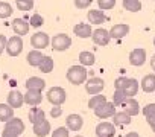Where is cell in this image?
<instances>
[{
  "label": "cell",
  "instance_id": "1",
  "mask_svg": "<svg viewBox=\"0 0 155 137\" xmlns=\"http://www.w3.org/2000/svg\"><path fill=\"white\" fill-rule=\"evenodd\" d=\"M67 79L68 82L74 85H81L87 81V68L85 65H71L67 70Z\"/></svg>",
  "mask_w": 155,
  "mask_h": 137
},
{
  "label": "cell",
  "instance_id": "2",
  "mask_svg": "<svg viewBox=\"0 0 155 137\" xmlns=\"http://www.w3.org/2000/svg\"><path fill=\"white\" fill-rule=\"evenodd\" d=\"M65 99H67V93H65L64 89H61V87H52V89H49V92H47V101L52 105H61V104L65 102Z\"/></svg>",
  "mask_w": 155,
  "mask_h": 137
},
{
  "label": "cell",
  "instance_id": "3",
  "mask_svg": "<svg viewBox=\"0 0 155 137\" xmlns=\"http://www.w3.org/2000/svg\"><path fill=\"white\" fill-rule=\"evenodd\" d=\"M70 46H71V38L65 34H58L52 38V49L53 50L62 52V50H67Z\"/></svg>",
  "mask_w": 155,
  "mask_h": 137
},
{
  "label": "cell",
  "instance_id": "4",
  "mask_svg": "<svg viewBox=\"0 0 155 137\" xmlns=\"http://www.w3.org/2000/svg\"><path fill=\"white\" fill-rule=\"evenodd\" d=\"M23 50V40L20 35H14L8 40L6 43V52L11 55V56H18Z\"/></svg>",
  "mask_w": 155,
  "mask_h": 137
},
{
  "label": "cell",
  "instance_id": "5",
  "mask_svg": "<svg viewBox=\"0 0 155 137\" xmlns=\"http://www.w3.org/2000/svg\"><path fill=\"white\" fill-rule=\"evenodd\" d=\"M114 113H116V105H114V102H108V101H105L104 104H101L99 107L94 108V114H96L99 119L113 117Z\"/></svg>",
  "mask_w": 155,
  "mask_h": 137
},
{
  "label": "cell",
  "instance_id": "6",
  "mask_svg": "<svg viewBox=\"0 0 155 137\" xmlns=\"http://www.w3.org/2000/svg\"><path fill=\"white\" fill-rule=\"evenodd\" d=\"M31 44L34 46V49H38V50H43L46 49L49 44H50V38L46 32H35L31 38Z\"/></svg>",
  "mask_w": 155,
  "mask_h": 137
},
{
  "label": "cell",
  "instance_id": "7",
  "mask_svg": "<svg viewBox=\"0 0 155 137\" xmlns=\"http://www.w3.org/2000/svg\"><path fill=\"white\" fill-rule=\"evenodd\" d=\"M105 87V82L102 78H90L85 82V90L88 95H99Z\"/></svg>",
  "mask_w": 155,
  "mask_h": 137
},
{
  "label": "cell",
  "instance_id": "8",
  "mask_svg": "<svg viewBox=\"0 0 155 137\" xmlns=\"http://www.w3.org/2000/svg\"><path fill=\"white\" fill-rule=\"evenodd\" d=\"M91 38H93V41L97 46H107L110 43V40H111V35H110V31H107L104 28H99V29L93 31Z\"/></svg>",
  "mask_w": 155,
  "mask_h": 137
},
{
  "label": "cell",
  "instance_id": "9",
  "mask_svg": "<svg viewBox=\"0 0 155 137\" xmlns=\"http://www.w3.org/2000/svg\"><path fill=\"white\" fill-rule=\"evenodd\" d=\"M114 134H116V125L111 122H101L96 126L97 137H114Z\"/></svg>",
  "mask_w": 155,
  "mask_h": 137
},
{
  "label": "cell",
  "instance_id": "10",
  "mask_svg": "<svg viewBox=\"0 0 155 137\" xmlns=\"http://www.w3.org/2000/svg\"><path fill=\"white\" fill-rule=\"evenodd\" d=\"M129 62L135 67H140L146 62V50L141 49V47H137L134 49L131 53H129Z\"/></svg>",
  "mask_w": 155,
  "mask_h": 137
},
{
  "label": "cell",
  "instance_id": "11",
  "mask_svg": "<svg viewBox=\"0 0 155 137\" xmlns=\"http://www.w3.org/2000/svg\"><path fill=\"white\" fill-rule=\"evenodd\" d=\"M43 101V95L41 90H28L25 93V104L31 105V107H37L40 105Z\"/></svg>",
  "mask_w": 155,
  "mask_h": 137
},
{
  "label": "cell",
  "instance_id": "12",
  "mask_svg": "<svg viewBox=\"0 0 155 137\" xmlns=\"http://www.w3.org/2000/svg\"><path fill=\"white\" fill-rule=\"evenodd\" d=\"M11 26H12V31H14L17 35H20V37L26 35V34L29 32V28H31V25H29L26 20H23V18H15V20L11 23Z\"/></svg>",
  "mask_w": 155,
  "mask_h": 137
},
{
  "label": "cell",
  "instance_id": "13",
  "mask_svg": "<svg viewBox=\"0 0 155 137\" xmlns=\"http://www.w3.org/2000/svg\"><path fill=\"white\" fill-rule=\"evenodd\" d=\"M65 123H67V128H68V129H71V131H79V129L82 128V125H84V119H82L79 114H68Z\"/></svg>",
  "mask_w": 155,
  "mask_h": 137
},
{
  "label": "cell",
  "instance_id": "14",
  "mask_svg": "<svg viewBox=\"0 0 155 137\" xmlns=\"http://www.w3.org/2000/svg\"><path fill=\"white\" fill-rule=\"evenodd\" d=\"M128 32H129V26H128V25H123V23L114 25V26L110 29V35H111V38H114V40H122L123 37L128 35Z\"/></svg>",
  "mask_w": 155,
  "mask_h": 137
},
{
  "label": "cell",
  "instance_id": "15",
  "mask_svg": "<svg viewBox=\"0 0 155 137\" xmlns=\"http://www.w3.org/2000/svg\"><path fill=\"white\" fill-rule=\"evenodd\" d=\"M8 104H9L12 108H20V107L25 104V95L20 93L18 90L9 92V95H8Z\"/></svg>",
  "mask_w": 155,
  "mask_h": 137
},
{
  "label": "cell",
  "instance_id": "16",
  "mask_svg": "<svg viewBox=\"0 0 155 137\" xmlns=\"http://www.w3.org/2000/svg\"><path fill=\"white\" fill-rule=\"evenodd\" d=\"M73 32L76 34V37H79V38H90L91 34H93L91 26L88 23H78L73 28Z\"/></svg>",
  "mask_w": 155,
  "mask_h": 137
},
{
  "label": "cell",
  "instance_id": "17",
  "mask_svg": "<svg viewBox=\"0 0 155 137\" xmlns=\"http://www.w3.org/2000/svg\"><path fill=\"white\" fill-rule=\"evenodd\" d=\"M122 107H123V111H126L129 116H137L138 111H140V105H138V102L134 98H128L122 104Z\"/></svg>",
  "mask_w": 155,
  "mask_h": 137
},
{
  "label": "cell",
  "instance_id": "18",
  "mask_svg": "<svg viewBox=\"0 0 155 137\" xmlns=\"http://www.w3.org/2000/svg\"><path fill=\"white\" fill-rule=\"evenodd\" d=\"M50 132V123L49 120H41L38 123H34V134L37 137H46L47 134Z\"/></svg>",
  "mask_w": 155,
  "mask_h": 137
},
{
  "label": "cell",
  "instance_id": "19",
  "mask_svg": "<svg viewBox=\"0 0 155 137\" xmlns=\"http://www.w3.org/2000/svg\"><path fill=\"white\" fill-rule=\"evenodd\" d=\"M25 85H26V89L28 90H44V87H46V81L44 79H41V78H38V76H31L26 82H25Z\"/></svg>",
  "mask_w": 155,
  "mask_h": 137
},
{
  "label": "cell",
  "instance_id": "20",
  "mask_svg": "<svg viewBox=\"0 0 155 137\" xmlns=\"http://www.w3.org/2000/svg\"><path fill=\"white\" fill-rule=\"evenodd\" d=\"M87 18H88L90 25H101V23H104L107 20L104 11H101V9H91L87 14Z\"/></svg>",
  "mask_w": 155,
  "mask_h": 137
},
{
  "label": "cell",
  "instance_id": "21",
  "mask_svg": "<svg viewBox=\"0 0 155 137\" xmlns=\"http://www.w3.org/2000/svg\"><path fill=\"white\" fill-rule=\"evenodd\" d=\"M43 58H44V55H43V53H41L38 49L31 50V52L28 53V56H26V59H28L29 65H34V67H38V65L41 64Z\"/></svg>",
  "mask_w": 155,
  "mask_h": 137
},
{
  "label": "cell",
  "instance_id": "22",
  "mask_svg": "<svg viewBox=\"0 0 155 137\" xmlns=\"http://www.w3.org/2000/svg\"><path fill=\"white\" fill-rule=\"evenodd\" d=\"M141 89H143V92H146V93L155 92V75H153V73H149V75H146V76L141 79Z\"/></svg>",
  "mask_w": 155,
  "mask_h": 137
},
{
  "label": "cell",
  "instance_id": "23",
  "mask_svg": "<svg viewBox=\"0 0 155 137\" xmlns=\"http://www.w3.org/2000/svg\"><path fill=\"white\" fill-rule=\"evenodd\" d=\"M5 126H9V128L14 129L18 135L25 131V123H23V120L18 119V117H11L8 122H5Z\"/></svg>",
  "mask_w": 155,
  "mask_h": 137
},
{
  "label": "cell",
  "instance_id": "24",
  "mask_svg": "<svg viewBox=\"0 0 155 137\" xmlns=\"http://www.w3.org/2000/svg\"><path fill=\"white\" fill-rule=\"evenodd\" d=\"M14 117V108L9 104H0V122H8Z\"/></svg>",
  "mask_w": 155,
  "mask_h": 137
},
{
  "label": "cell",
  "instance_id": "25",
  "mask_svg": "<svg viewBox=\"0 0 155 137\" xmlns=\"http://www.w3.org/2000/svg\"><path fill=\"white\" fill-rule=\"evenodd\" d=\"M44 119H46V113L41 108H38V107H32L31 108V111H29V120L32 123H38V122H41Z\"/></svg>",
  "mask_w": 155,
  "mask_h": 137
},
{
  "label": "cell",
  "instance_id": "26",
  "mask_svg": "<svg viewBox=\"0 0 155 137\" xmlns=\"http://www.w3.org/2000/svg\"><path fill=\"white\" fill-rule=\"evenodd\" d=\"M113 122L114 125H129L131 123V116L126 111H116L113 116Z\"/></svg>",
  "mask_w": 155,
  "mask_h": 137
},
{
  "label": "cell",
  "instance_id": "27",
  "mask_svg": "<svg viewBox=\"0 0 155 137\" xmlns=\"http://www.w3.org/2000/svg\"><path fill=\"white\" fill-rule=\"evenodd\" d=\"M137 92H138V81L134 79V78H129V79H128V84H126V87H125L126 96H128V98H134V96L137 95Z\"/></svg>",
  "mask_w": 155,
  "mask_h": 137
},
{
  "label": "cell",
  "instance_id": "28",
  "mask_svg": "<svg viewBox=\"0 0 155 137\" xmlns=\"http://www.w3.org/2000/svg\"><path fill=\"white\" fill-rule=\"evenodd\" d=\"M79 62H81L82 65L88 67V65H93V64L96 62V58H94V55H93L91 52L84 50V52L79 53Z\"/></svg>",
  "mask_w": 155,
  "mask_h": 137
},
{
  "label": "cell",
  "instance_id": "29",
  "mask_svg": "<svg viewBox=\"0 0 155 137\" xmlns=\"http://www.w3.org/2000/svg\"><path fill=\"white\" fill-rule=\"evenodd\" d=\"M123 8L129 12H137L141 9V2L140 0H123Z\"/></svg>",
  "mask_w": 155,
  "mask_h": 137
},
{
  "label": "cell",
  "instance_id": "30",
  "mask_svg": "<svg viewBox=\"0 0 155 137\" xmlns=\"http://www.w3.org/2000/svg\"><path fill=\"white\" fill-rule=\"evenodd\" d=\"M53 59L50 58V56H44L43 58V61H41V64L38 65L40 67V70L43 72V73H50L52 70H53Z\"/></svg>",
  "mask_w": 155,
  "mask_h": 137
},
{
  "label": "cell",
  "instance_id": "31",
  "mask_svg": "<svg viewBox=\"0 0 155 137\" xmlns=\"http://www.w3.org/2000/svg\"><path fill=\"white\" fill-rule=\"evenodd\" d=\"M14 12L12 6L8 2H0V18H8Z\"/></svg>",
  "mask_w": 155,
  "mask_h": 137
},
{
  "label": "cell",
  "instance_id": "32",
  "mask_svg": "<svg viewBox=\"0 0 155 137\" xmlns=\"http://www.w3.org/2000/svg\"><path fill=\"white\" fill-rule=\"evenodd\" d=\"M126 99H128V96H126L125 90H117V89H116V92H114V95H113V102H114V105H116V107H117V105H122Z\"/></svg>",
  "mask_w": 155,
  "mask_h": 137
},
{
  "label": "cell",
  "instance_id": "33",
  "mask_svg": "<svg viewBox=\"0 0 155 137\" xmlns=\"http://www.w3.org/2000/svg\"><path fill=\"white\" fill-rule=\"evenodd\" d=\"M107 101V98H105V95H93V98L88 101V107L90 108H96V107H99L101 104H104Z\"/></svg>",
  "mask_w": 155,
  "mask_h": 137
},
{
  "label": "cell",
  "instance_id": "34",
  "mask_svg": "<svg viewBox=\"0 0 155 137\" xmlns=\"http://www.w3.org/2000/svg\"><path fill=\"white\" fill-rule=\"evenodd\" d=\"M15 3L20 11H29L34 8V0H15Z\"/></svg>",
  "mask_w": 155,
  "mask_h": 137
},
{
  "label": "cell",
  "instance_id": "35",
  "mask_svg": "<svg viewBox=\"0 0 155 137\" xmlns=\"http://www.w3.org/2000/svg\"><path fill=\"white\" fill-rule=\"evenodd\" d=\"M43 23H44V18H43L40 14H34V15L29 18L31 28H40V26H43Z\"/></svg>",
  "mask_w": 155,
  "mask_h": 137
},
{
  "label": "cell",
  "instance_id": "36",
  "mask_svg": "<svg viewBox=\"0 0 155 137\" xmlns=\"http://www.w3.org/2000/svg\"><path fill=\"white\" fill-rule=\"evenodd\" d=\"M97 5H99V9L107 11V9L114 8V5H116V0H97Z\"/></svg>",
  "mask_w": 155,
  "mask_h": 137
},
{
  "label": "cell",
  "instance_id": "37",
  "mask_svg": "<svg viewBox=\"0 0 155 137\" xmlns=\"http://www.w3.org/2000/svg\"><path fill=\"white\" fill-rule=\"evenodd\" d=\"M68 128L67 126H59V128H56L55 131H53V134H52V137H68Z\"/></svg>",
  "mask_w": 155,
  "mask_h": 137
},
{
  "label": "cell",
  "instance_id": "38",
  "mask_svg": "<svg viewBox=\"0 0 155 137\" xmlns=\"http://www.w3.org/2000/svg\"><path fill=\"white\" fill-rule=\"evenodd\" d=\"M143 114L147 117H155V104H147L144 108H143Z\"/></svg>",
  "mask_w": 155,
  "mask_h": 137
},
{
  "label": "cell",
  "instance_id": "39",
  "mask_svg": "<svg viewBox=\"0 0 155 137\" xmlns=\"http://www.w3.org/2000/svg\"><path fill=\"white\" fill-rule=\"evenodd\" d=\"M128 79H129V78H125V76L117 78L116 82H114V87H116L117 90H125V87H126V84H128Z\"/></svg>",
  "mask_w": 155,
  "mask_h": 137
},
{
  "label": "cell",
  "instance_id": "40",
  "mask_svg": "<svg viewBox=\"0 0 155 137\" xmlns=\"http://www.w3.org/2000/svg\"><path fill=\"white\" fill-rule=\"evenodd\" d=\"M93 3V0H74V6L78 9H85Z\"/></svg>",
  "mask_w": 155,
  "mask_h": 137
},
{
  "label": "cell",
  "instance_id": "41",
  "mask_svg": "<svg viewBox=\"0 0 155 137\" xmlns=\"http://www.w3.org/2000/svg\"><path fill=\"white\" fill-rule=\"evenodd\" d=\"M61 114H62V108H61L59 105H53L52 110H50V116H52L53 119H56V117H59Z\"/></svg>",
  "mask_w": 155,
  "mask_h": 137
},
{
  "label": "cell",
  "instance_id": "42",
  "mask_svg": "<svg viewBox=\"0 0 155 137\" xmlns=\"http://www.w3.org/2000/svg\"><path fill=\"white\" fill-rule=\"evenodd\" d=\"M2 137H18V134L9 126H5V129L2 131Z\"/></svg>",
  "mask_w": 155,
  "mask_h": 137
},
{
  "label": "cell",
  "instance_id": "43",
  "mask_svg": "<svg viewBox=\"0 0 155 137\" xmlns=\"http://www.w3.org/2000/svg\"><path fill=\"white\" fill-rule=\"evenodd\" d=\"M6 43H8V38L5 35H0V55H2L3 50L6 49Z\"/></svg>",
  "mask_w": 155,
  "mask_h": 137
},
{
  "label": "cell",
  "instance_id": "44",
  "mask_svg": "<svg viewBox=\"0 0 155 137\" xmlns=\"http://www.w3.org/2000/svg\"><path fill=\"white\" fill-rule=\"evenodd\" d=\"M146 122L150 125V128H152V126H155V117H147V119H146Z\"/></svg>",
  "mask_w": 155,
  "mask_h": 137
},
{
  "label": "cell",
  "instance_id": "45",
  "mask_svg": "<svg viewBox=\"0 0 155 137\" xmlns=\"http://www.w3.org/2000/svg\"><path fill=\"white\" fill-rule=\"evenodd\" d=\"M125 137H140V135H138V132H128Z\"/></svg>",
  "mask_w": 155,
  "mask_h": 137
},
{
  "label": "cell",
  "instance_id": "46",
  "mask_svg": "<svg viewBox=\"0 0 155 137\" xmlns=\"http://www.w3.org/2000/svg\"><path fill=\"white\" fill-rule=\"evenodd\" d=\"M150 67L155 70V55H153V56H152V59H150Z\"/></svg>",
  "mask_w": 155,
  "mask_h": 137
},
{
  "label": "cell",
  "instance_id": "47",
  "mask_svg": "<svg viewBox=\"0 0 155 137\" xmlns=\"http://www.w3.org/2000/svg\"><path fill=\"white\" fill-rule=\"evenodd\" d=\"M152 129H153V132H155V126H152Z\"/></svg>",
  "mask_w": 155,
  "mask_h": 137
},
{
  "label": "cell",
  "instance_id": "48",
  "mask_svg": "<svg viewBox=\"0 0 155 137\" xmlns=\"http://www.w3.org/2000/svg\"><path fill=\"white\" fill-rule=\"evenodd\" d=\"M76 137H84V135H76Z\"/></svg>",
  "mask_w": 155,
  "mask_h": 137
},
{
  "label": "cell",
  "instance_id": "49",
  "mask_svg": "<svg viewBox=\"0 0 155 137\" xmlns=\"http://www.w3.org/2000/svg\"><path fill=\"white\" fill-rule=\"evenodd\" d=\"M153 46H155V38H153Z\"/></svg>",
  "mask_w": 155,
  "mask_h": 137
}]
</instances>
